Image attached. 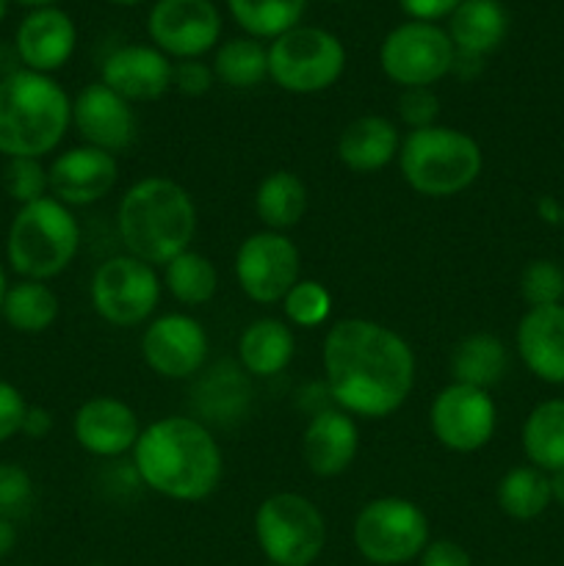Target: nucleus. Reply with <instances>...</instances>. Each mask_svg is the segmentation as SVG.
Masks as SVG:
<instances>
[{"label":"nucleus","mask_w":564,"mask_h":566,"mask_svg":"<svg viewBox=\"0 0 564 566\" xmlns=\"http://www.w3.org/2000/svg\"><path fill=\"white\" fill-rule=\"evenodd\" d=\"M324 385L352 418L385 420L415 387V352L396 329L370 318H343L321 346Z\"/></svg>","instance_id":"obj_1"},{"label":"nucleus","mask_w":564,"mask_h":566,"mask_svg":"<svg viewBox=\"0 0 564 566\" xmlns=\"http://www.w3.org/2000/svg\"><path fill=\"white\" fill-rule=\"evenodd\" d=\"M138 484L177 503L208 501L224 475L219 440L194 415H169L142 429L133 448Z\"/></svg>","instance_id":"obj_2"},{"label":"nucleus","mask_w":564,"mask_h":566,"mask_svg":"<svg viewBox=\"0 0 564 566\" xmlns=\"http://www.w3.org/2000/svg\"><path fill=\"white\" fill-rule=\"evenodd\" d=\"M116 232L127 254L166 265L191 249L197 235V205L180 182L144 177L122 193L116 205Z\"/></svg>","instance_id":"obj_3"},{"label":"nucleus","mask_w":564,"mask_h":566,"mask_svg":"<svg viewBox=\"0 0 564 566\" xmlns=\"http://www.w3.org/2000/svg\"><path fill=\"white\" fill-rule=\"evenodd\" d=\"M72 127V99L53 75L14 70L0 77V155L39 158L55 153Z\"/></svg>","instance_id":"obj_4"},{"label":"nucleus","mask_w":564,"mask_h":566,"mask_svg":"<svg viewBox=\"0 0 564 566\" xmlns=\"http://www.w3.org/2000/svg\"><path fill=\"white\" fill-rule=\"evenodd\" d=\"M398 171L415 193L448 199L468 191L484 169L481 144L470 133L448 125L409 130L398 149Z\"/></svg>","instance_id":"obj_5"},{"label":"nucleus","mask_w":564,"mask_h":566,"mask_svg":"<svg viewBox=\"0 0 564 566\" xmlns=\"http://www.w3.org/2000/svg\"><path fill=\"white\" fill-rule=\"evenodd\" d=\"M81 252V221L59 199L20 205L6 232V260L20 280L50 282Z\"/></svg>","instance_id":"obj_6"},{"label":"nucleus","mask_w":564,"mask_h":566,"mask_svg":"<svg viewBox=\"0 0 564 566\" xmlns=\"http://www.w3.org/2000/svg\"><path fill=\"white\" fill-rule=\"evenodd\" d=\"M254 539L269 564L313 566L326 547V520L310 497L276 492L254 512Z\"/></svg>","instance_id":"obj_7"},{"label":"nucleus","mask_w":564,"mask_h":566,"mask_svg":"<svg viewBox=\"0 0 564 566\" xmlns=\"http://www.w3.org/2000/svg\"><path fill=\"white\" fill-rule=\"evenodd\" d=\"M354 547L374 566H404L429 545V517L407 497L385 495L365 503L354 517Z\"/></svg>","instance_id":"obj_8"},{"label":"nucleus","mask_w":564,"mask_h":566,"mask_svg":"<svg viewBox=\"0 0 564 566\" xmlns=\"http://www.w3.org/2000/svg\"><path fill=\"white\" fill-rule=\"evenodd\" d=\"M346 70V48L332 31L296 25L269 44V81L282 92L318 94L335 86Z\"/></svg>","instance_id":"obj_9"},{"label":"nucleus","mask_w":564,"mask_h":566,"mask_svg":"<svg viewBox=\"0 0 564 566\" xmlns=\"http://www.w3.org/2000/svg\"><path fill=\"white\" fill-rule=\"evenodd\" d=\"M158 271L133 254H114L94 269L88 282L92 307L105 324L116 329L142 326L153 318L160 302Z\"/></svg>","instance_id":"obj_10"},{"label":"nucleus","mask_w":564,"mask_h":566,"mask_svg":"<svg viewBox=\"0 0 564 566\" xmlns=\"http://www.w3.org/2000/svg\"><path fill=\"white\" fill-rule=\"evenodd\" d=\"M457 48L437 22L407 20L393 28L379 48V66L390 83L401 88L435 86L451 75Z\"/></svg>","instance_id":"obj_11"},{"label":"nucleus","mask_w":564,"mask_h":566,"mask_svg":"<svg viewBox=\"0 0 564 566\" xmlns=\"http://www.w3.org/2000/svg\"><path fill=\"white\" fill-rule=\"evenodd\" d=\"M236 280L254 304H280L302 280V254L285 232L260 230L243 238L236 252Z\"/></svg>","instance_id":"obj_12"},{"label":"nucleus","mask_w":564,"mask_h":566,"mask_svg":"<svg viewBox=\"0 0 564 566\" xmlns=\"http://www.w3.org/2000/svg\"><path fill=\"white\" fill-rule=\"evenodd\" d=\"M498 426V409L490 390L451 381L429 407V429L451 453H476L490 446Z\"/></svg>","instance_id":"obj_13"},{"label":"nucleus","mask_w":564,"mask_h":566,"mask_svg":"<svg viewBox=\"0 0 564 566\" xmlns=\"http://www.w3.org/2000/svg\"><path fill=\"white\" fill-rule=\"evenodd\" d=\"M210 337L202 321L188 313H166L147 324L142 335V357L160 379H194L205 370Z\"/></svg>","instance_id":"obj_14"},{"label":"nucleus","mask_w":564,"mask_h":566,"mask_svg":"<svg viewBox=\"0 0 564 566\" xmlns=\"http://www.w3.org/2000/svg\"><path fill=\"white\" fill-rule=\"evenodd\" d=\"M153 48L169 59H202L221 36V14L213 0H158L149 9Z\"/></svg>","instance_id":"obj_15"},{"label":"nucleus","mask_w":564,"mask_h":566,"mask_svg":"<svg viewBox=\"0 0 564 566\" xmlns=\"http://www.w3.org/2000/svg\"><path fill=\"white\" fill-rule=\"evenodd\" d=\"M72 127L83 144L111 155L125 153L138 138V116L133 103L119 97L103 81L83 86L72 99Z\"/></svg>","instance_id":"obj_16"},{"label":"nucleus","mask_w":564,"mask_h":566,"mask_svg":"<svg viewBox=\"0 0 564 566\" xmlns=\"http://www.w3.org/2000/svg\"><path fill=\"white\" fill-rule=\"evenodd\" d=\"M119 180V160L105 149L81 147L64 149L48 166L50 197L66 208H88L108 197Z\"/></svg>","instance_id":"obj_17"},{"label":"nucleus","mask_w":564,"mask_h":566,"mask_svg":"<svg viewBox=\"0 0 564 566\" xmlns=\"http://www.w3.org/2000/svg\"><path fill=\"white\" fill-rule=\"evenodd\" d=\"M142 426L136 409L114 396H94L77 407L72 418V437L86 453L97 459H122L136 448Z\"/></svg>","instance_id":"obj_18"},{"label":"nucleus","mask_w":564,"mask_h":566,"mask_svg":"<svg viewBox=\"0 0 564 566\" xmlns=\"http://www.w3.org/2000/svg\"><path fill=\"white\" fill-rule=\"evenodd\" d=\"M171 70L169 55L153 44H125L103 61L100 81L127 103H155L171 88Z\"/></svg>","instance_id":"obj_19"},{"label":"nucleus","mask_w":564,"mask_h":566,"mask_svg":"<svg viewBox=\"0 0 564 566\" xmlns=\"http://www.w3.org/2000/svg\"><path fill=\"white\" fill-rule=\"evenodd\" d=\"M77 44V28L66 11L48 6V9H33L22 17L14 36L17 59L22 66L42 75H53L66 61L72 59Z\"/></svg>","instance_id":"obj_20"},{"label":"nucleus","mask_w":564,"mask_h":566,"mask_svg":"<svg viewBox=\"0 0 564 566\" xmlns=\"http://www.w3.org/2000/svg\"><path fill=\"white\" fill-rule=\"evenodd\" d=\"M359 451L357 420L343 409L330 407L310 415L302 431V459L318 479H337L354 464Z\"/></svg>","instance_id":"obj_21"},{"label":"nucleus","mask_w":564,"mask_h":566,"mask_svg":"<svg viewBox=\"0 0 564 566\" xmlns=\"http://www.w3.org/2000/svg\"><path fill=\"white\" fill-rule=\"evenodd\" d=\"M514 343L523 365L536 379L564 385V304L525 310Z\"/></svg>","instance_id":"obj_22"},{"label":"nucleus","mask_w":564,"mask_h":566,"mask_svg":"<svg viewBox=\"0 0 564 566\" xmlns=\"http://www.w3.org/2000/svg\"><path fill=\"white\" fill-rule=\"evenodd\" d=\"M252 403L249 374L238 363L221 359L199 376L191 390V407L205 426H232L247 418Z\"/></svg>","instance_id":"obj_23"},{"label":"nucleus","mask_w":564,"mask_h":566,"mask_svg":"<svg viewBox=\"0 0 564 566\" xmlns=\"http://www.w3.org/2000/svg\"><path fill=\"white\" fill-rule=\"evenodd\" d=\"M401 136L387 116L365 114L348 122L337 136V160L354 175H376L398 158Z\"/></svg>","instance_id":"obj_24"},{"label":"nucleus","mask_w":564,"mask_h":566,"mask_svg":"<svg viewBox=\"0 0 564 566\" xmlns=\"http://www.w3.org/2000/svg\"><path fill=\"white\" fill-rule=\"evenodd\" d=\"M296 354V337L282 318H258L238 337V365L254 379L280 376Z\"/></svg>","instance_id":"obj_25"},{"label":"nucleus","mask_w":564,"mask_h":566,"mask_svg":"<svg viewBox=\"0 0 564 566\" xmlns=\"http://www.w3.org/2000/svg\"><path fill=\"white\" fill-rule=\"evenodd\" d=\"M509 33V14L501 0H462L448 17V36L457 53L484 59L501 48Z\"/></svg>","instance_id":"obj_26"},{"label":"nucleus","mask_w":564,"mask_h":566,"mask_svg":"<svg viewBox=\"0 0 564 566\" xmlns=\"http://www.w3.org/2000/svg\"><path fill=\"white\" fill-rule=\"evenodd\" d=\"M310 208V191L296 171L276 169L258 182L254 216L271 232H288L304 219Z\"/></svg>","instance_id":"obj_27"},{"label":"nucleus","mask_w":564,"mask_h":566,"mask_svg":"<svg viewBox=\"0 0 564 566\" xmlns=\"http://www.w3.org/2000/svg\"><path fill=\"white\" fill-rule=\"evenodd\" d=\"M509 352L501 337L490 332H473L462 337L451 352V376L459 385L490 390L506 376Z\"/></svg>","instance_id":"obj_28"},{"label":"nucleus","mask_w":564,"mask_h":566,"mask_svg":"<svg viewBox=\"0 0 564 566\" xmlns=\"http://www.w3.org/2000/svg\"><path fill=\"white\" fill-rule=\"evenodd\" d=\"M0 315L20 335H42L59 321L61 298L48 282L20 280L6 291Z\"/></svg>","instance_id":"obj_29"},{"label":"nucleus","mask_w":564,"mask_h":566,"mask_svg":"<svg viewBox=\"0 0 564 566\" xmlns=\"http://www.w3.org/2000/svg\"><path fill=\"white\" fill-rule=\"evenodd\" d=\"M523 451L542 473L564 470V398H551L531 409L523 423Z\"/></svg>","instance_id":"obj_30"},{"label":"nucleus","mask_w":564,"mask_h":566,"mask_svg":"<svg viewBox=\"0 0 564 566\" xmlns=\"http://www.w3.org/2000/svg\"><path fill=\"white\" fill-rule=\"evenodd\" d=\"M160 282L177 304L202 307V304L213 302L216 291H219V271L208 254L186 249L164 265V280Z\"/></svg>","instance_id":"obj_31"},{"label":"nucleus","mask_w":564,"mask_h":566,"mask_svg":"<svg viewBox=\"0 0 564 566\" xmlns=\"http://www.w3.org/2000/svg\"><path fill=\"white\" fill-rule=\"evenodd\" d=\"M495 501L506 517L529 523L540 514L547 512L553 503L551 497V481L547 473L536 470L534 464H523V468H512L509 473L501 475L495 486Z\"/></svg>","instance_id":"obj_32"},{"label":"nucleus","mask_w":564,"mask_h":566,"mask_svg":"<svg viewBox=\"0 0 564 566\" xmlns=\"http://www.w3.org/2000/svg\"><path fill=\"white\" fill-rule=\"evenodd\" d=\"M227 9L247 36L274 42L285 31L302 25L307 0H227Z\"/></svg>","instance_id":"obj_33"},{"label":"nucleus","mask_w":564,"mask_h":566,"mask_svg":"<svg viewBox=\"0 0 564 566\" xmlns=\"http://www.w3.org/2000/svg\"><path fill=\"white\" fill-rule=\"evenodd\" d=\"M213 75L230 88H254L269 77V48L260 39L236 36L219 44L213 55Z\"/></svg>","instance_id":"obj_34"},{"label":"nucleus","mask_w":564,"mask_h":566,"mask_svg":"<svg viewBox=\"0 0 564 566\" xmlns=\"http://www.w3.org/2000/svg\"><path fill=\"white\" fill-rule=\"evenodd\" d=\"M280 304L285 324L296 329H318L332 315V293L326 291L324 282L307 280V276H302Z\"/></svg>","instance_id":"obj_35"},{"label":"nucleus","mask_w":564,"mask_h":566,"mask_svg":"<svg viewBox=\"0 0 564 566\" xmlns=\"http://www.w3.org/2000/svg\"><path fill=\"white\" fill-rule=\"evenodd\" d=\"M520 296L529 307L564 302V269L553 260H531L520 274Z\"/></svg>","instance_id":"obj_36"},{"label":"nucleus","mask_w":564,"mask_h":566,"mask_svg":"<svg viewBox=\"0 0 564 566\" xmlns=\"http://www.w3.org/2000/svg\"><path fill=\"white\" fill-rule=\"evenodd\" d=\"M3 188L17 205L50 197L48 169L39 158H9L3 169Z\"/></svg>","instance_id":"obj_37"},{"label":"nucleus","mask_w":564,"mask_h":566,"mask_svg":"<svg viewBox=\"0 0 564 566\" xmlns=\"http://www.w3.org/2000/svg\"><path fill=\"white\" fill-rule=\"evenodd\" d=\"M33 503V479L14 462L0 464V517L11 520L28 512Z\"/></svg>","instance_id":"obj_38"},{"label":"nucleus","mask_w":564,"mask_h":566,"mask_svg":"<svg viewBox=\"0 0 564 566\" xmlns=\"http://www.w3.org/2000/svg\"><path fill=\"white\" fill-rule=\"evenodd\" d=\"M440 116V97L431 86L401 88L398 94V119L407 125V130H424V127L437 125Z\"/></svg>","instance_id":"obj_39"},{"label":"nucleus","mask_w":564,"mask_h":566,"mask_svg":"<svg viewBox=\"0 0 564 566\" xmlns=\"http://www.w3.org/2000/svg\"><path fill=\"white\" fill-rule=\"evenodd\" d=\"M213 66L205 64L202 59L177 61L171 70V88L182 94V97H202L213 88Z\"/></svg>","instance_id":"obj_40"},{"label":"nucleus","mask_w":564,"mask_h":566,"mask_svg":"<svg viewBox=\"0 0 564 566\" xmlns=\"http://www.w3.org/2000/svg\"><path fill=\"white\" fill-rule=\"evenodd\" d=\"M28 407H31V403L25 401L20 387L0 379V446L20 434Z\"/></svg>","instance_id":"obj_41"},{"label":"nucleus","mask_w":564,"mask_h":566,"mask_svg":"<svg viewBox=\"0 0 564 566\" xmlns=\"http://www.w3.org/2000/svg\"><path fill=\"white\" fill-rule=\"evenodd\" d=\"M420 566H473V558L459 542L453 539H435L424 547L418 556Z\"/></svg>","instance_id":"obj_42"},{"label":"nucleus","mask_w":564,"mask_h":566,"mask_svg":"<svg viewBox=\"0 0 564 566\" xmlns=\"http://www.w3.org/2000/svg\"><path fill=\"white\" fill-rule=\"evenodd\" d=\"M459 3L462 0H398L404 14L418 22H437L442 17H451Z\"/></svg>","instance_id":"obj_43"},{"label":"nucleus","mask_w":564,"mask_h":566,"mask_svg":"<svg viewBox=\"0 0 564 566\" xmlns=\"http://www.w3.org/2000/svg\"><path fill=\"white\" fill-rule=\"evenodd\" d=\"M50 431H53V412L44 407H28L20 434L31 437V440H44Z\"/></svg>","instance_id":"obj_44"},{"label":"nucleus","mask_w":564,"mask_h":566,"mask_svg":"<svg viewBox=\"0 0 564 566\" xmlns=\"http://www.w3.org/2000/svg\"><path fill=\"white\" fill-rule=\"evenodd\" d=\"M536 210H540L542 219L551 221V224H562L564 221V208L553 197H542L540 205H536Z\"/></svg>","instance_id":"obj_45"},{"label":"nucleus","mask_w":564,"mask_h":566,"mask_svg":"<svg viewBox=\"0 0 564 566\" xmlns=\"http://www.w3.org/2000/svg\"><path fill=\"white\" fill-rule=\"evenodd\" d=\"M14 545H17L14 523H11V520H6V517H0V558L9 556V553L14 551Z\"/></svg>","instance_id":"obj_46"},{"label":"nucleus","mask_w":564,"mask_h":566,"mask_svg":"<svg viewBox=\"0 0 564 566\" xmlns=\"http://www.w3.org/2000/svg\"><path fill=\"white\" fill-rule=\"evenodd\" d=\"M547 481H551V497L558 503V506H564V470L551 473L547 475Z\"/></svg>","instance_id":"obj_47"},{"label":"nucleus","mask_w":564,"mask_h":566,"mask_svg":"<svg viewBox=\"0 0 564 566\" xmlns=\"http://www.w3.org/2000/svg\"><path fill=\"white\" fill-rule=\"evenodd\" d=\"M20 6H28V9H48V6H55L59 0H17Z\"/></svg>","instance_id":"obj_48"},{"label":"nucleus","mask_w":564,"mask_h":566,"mask_svg":"<svg viewBox=\"0 0 564 566\" xmlns=\"http://www.w3.org/2000/svg\"><path fill=\"white\" fill-rule=\"evenodd\" d=\"M6 291H9V280H6V269H3V263H0V310H3Z\"/></svg>","instance_id":"obj_49"},{"label":"nucleus","mask_w":564,"mask_h":566,"mask_svg":"<svg viewBox=\"0 0 564 566\" xmlns=\"http://www.w3.org/2000/svg\"><path fill=\"white\" fill-rule=\"evenodd\" d=\"M108 3H114V6H142L144 0H108Z\"/></svg>","instance_id":"obj_50"},{"label":"nucleus","mask_w":564,"mask_h":566,"mask_svg":"<svg viewBox=\"0 0 564 566\" xmlns=\"http://www.w3.org/2000/svg\"><path fill=\"white\" fill-rule=\"evenodd\" d=\"M6 11H9V0H0V22L6 20Z\"/></svg>","instance_id":"obj_51"},{"label":"nucleus","mask_w":564,"mask_h":566,"mask_svg":"<svg viewBox=\"0 0 564 566\" xmlns=\"http://www.w3.org/2000/svg\"><path fill=\"white\" fill-rule=\"evenodd\" d=\"M86 566H111V564H86Z\"/></svg>","instance_id":"obj_52"},{"label":"nucleus","mask_w":564,"mask_h":566,"mask_svg":"<svg viewBox=\"0 0 564 566\" xmlns=\"http://www.w3.org/2000/svg\"><path fill=\"white\" fill-rule=\"evenodd\" d=\"M263 566H276V564H263Z\"/></svg>","instance_id":"obj_53"}]
</instances>
